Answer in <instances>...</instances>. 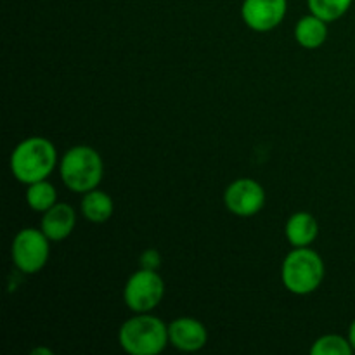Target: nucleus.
Wrapping results in <instances>:
<instances>
[{
  "label": "nucleus",
  "instance_id": "obj_1",
  "mask_svg": "<svg viewBox=\"0 0 355 355\" xmlns=\"http://www.w3.org/2000/svg\"><path fill=\"white\" fill-rule=\"evenodd\" d=\"M58 151L49 139L28 137L10 155V172L19 182L33 184L45 180L55 168Z\"/></svg>",
  "mask_w": 355,
  "mask_h": 355
},
{
  "label": "nucleus",
  "instance_id": "obj_2",
  "mask_svg": "<svg viewBox=\"0 0 355 355\" xmlns=\"http://www.w3.org/2000/svg\"><path fill=\"white\" fill-rule=\"evenodd\" d=\"M118 342L130 355H158L170 343L168 326L148 312L137 314L121 324Z\"/></svg>",
  "mask_w": 355,
  "mask_h": 355
},
{
  "label": "nucleus",
  "instance_id": "obj_3",
  "mask_svg": "<svg viewBox=\"0 0 355 355\" xmlns=\"http://www.w3.org/2000/svg\"><path fill=\"white\" fill-rule=\"evenodd\" d=\"M59 173L73 193L85 194L97 189L104 175V163L99 153L90 146H75L64 153L59 163Z\"/></svg>",
  "mask_w": 355,
  "mask_h": 355
},
{
  "label": "nucleus",
  "instance_id": "obj_4",
  "mask_svg": "<svg viewBox=\"0 0 355 355\" xmlns=\"http://www.w3.org/2000/svg\"><path fill=\"white\" fill-rule=\"evenodd\" d=\"M281 279L284 288L295 295L314 293L324 279V262L309 246L291 250L283 262Z\"/></svg>",
  "mask_w": 355,
  "mask_h": 355
},
{
  "label": "nucleus",
  "instance_id": "obj_5",
  "mask_svg": "<svg viewBox=\"0 0 355 355\" xmlns=\"http://www.w3.org/2000/svg\"><path fill=\"white\" fill-rule=\"evenodd\" d=\"M165 295V283L158 270L139 269L128 277L123 290L125 305L135 314L151 312L159 305Z\"/></svg>",
  "mask_w": 355,
  "mask_h": 355
},
{
  "label": "nucleus",
  "instance_id": "obj_6",
  "mask_svg": "<svg viewBox=\"0 0 355 355\" xmlns=\"http://www.w3.org/2000/svg\"><path fill=\"white\" fill-rule=\"evenodd\" d=\"M51 239L42 229H21L12 241V262L23 274H37L47 263L51 255Z\"/></svg>",
  "mask_w": 355,
  "mask_h": 355
},
{
  "label": "nucleus",
  "instance_id": "obj_7",
  "mask_svg": "<svg viewBox=\"0 0 355 355\" xmlns=\"http://www.w3.org/2000/svg\"><path fill=\"white\" fill-rule=\"evenodd\" d=\"M224 203L236 217H253L266 205V191L257 180L238 179L225 189Z\"/></svg>",
  "mask_w": 355,
  "mask_h": 355
},
{
  "label": "nucleus",
  "instance_id": "obj_8",
  "mask_svg": "<svg viewBox=\"0 0 355 355\" xmlns=\"http://www.w3.org/2000/svg\"><path fill=\"white\" fill-rule=\"evenodd\" d=\"M288 0H243L241 17L253 31H270L283 23Z\"/></svg>",
  "mask_w": 355,
  "mask_h": 355
},
{
  "label": "nucleus",
  "instance_id": "obj_9",
  "mask_svg": "<svg viewBox=\"0 0 355 355\" xmlns=\"http://www.w3.org/2000/svg\"><path fill=\"white\" fill-rule=\"evenodd\" d=\"M170 343L182 352H198L208 342V331L198 319L179 318L168 324Z\"/></svg>",
  "mask_w": 355,
  "mask_h": 355
},
{
  "label": "nucleus",
  "instance_id": "obj_10",
  "mask_svg": "<svg viewBox=\"0 0 355 355\" xmlns=\"http://www.w3.org/2000/svg\"><path fill=\"white\" fill-rule=\"evenodd\" d=\"M76 225V214L69 205L55 203L44 211L40 229L51 241H62L73 232Z\"/></svg>",
  "mask_w": 355,
  "mask_h": 355
},
{
  "label": "nucleus",
  "instance_id": "obj_11",
  "mask_svg": "<svg viewBox=\"0 0 355 355\" xmlns=\"http://www.w3.org/2000/svg\"><path fill=\"white\" fill-rule=\"evenodd\" d=\"M284 232L293 248L311 246L319 236V224L314 215L309 211H297L288 218Z\"/></svg>",
  "mask_w": 355,
  "mask_h": 355
},
{
  "label": "nucleus",
  "instance_id": "obj_12",
  "mask_svg": "<svg viewBox=\"0 0 355 355\" xmlns=\"http://www.w3.org/2000/svg\"><path fill=\"white\" fill-rule=\"evenodd\" d=\"M295 38L304 49H319L328 38V23L311 12L297 23Z\"/></svg>",
  "mask_w": 355,
  "mask_h": 355
},
{
  "label": "nucleus",
  "instance_id": "obj_13",
  "mask_svg": "<svg viewBox=\"0 0 355 355\" xmlns=\"http://www.w3.org/2000/svg\"><path fill=\"white\" fill-rule=\"evenodd\" d=\"M114 205L107 193L99 189H92L83 194L82 200V214L83 217L94 224H103L107 222L113 215Z\"/></svg>",
  "mask_w": 355,
  "mask_h": 355
},
{
  "label": "nucleus",
  "instance_id": "obj_14",
  "mask_svg": "<svg viewBox=\"0 0 355 355\" xmlns=\"http://www.w3.org/2000/svg\"><path fill=\"white\" fill-rule=\"evenodd\" d=\"M26 201L31 210L44 214L58 203V191L47 179L38 180V182L28 184Z\"/></svg>",
  "mask_w": 355,
  "mask_h": 355
},
{
  "label": "nucleus",
  "instance_id": "obj_15",
  "mask_svg": "<svg viewBox=\"0 0 355 355\" xmlns=\"http://www.w3.org/2000/svg\"><path fill=\"white\" fill-rule=\"evenodd\" d=\"M352 2L354 0H307L311 12L326 23H333L345 16L352 7Z\"/></svg>",
  "mask_w": 355,
  "mask_h": 355
},
{
  "label": "nucleus",
  "instance_id": "obj_16",
  "mask_svg": "<svg viewBox=\"0 0 355 355\" xmlns=\"http://www.w3.org/2000/svg\"><path fill=\"white\" fill-rule=\"evenodd\" d=\"M312 355H352L354 349L349 338L340 335H324L314 342L311 349Z\"/></svg>",
  "mask_w": 355,
  "mask_h": 355
},
{
  "label": "nucleus",
  "instance_id": "obj_17",
  "mask_svg": "<svg viewBox=\"0 0 355 355\" xmlns=\"http://www.w3.org/2000/svg\"><path fill=\"white\" fill-rule=\"evenodd\" d=\"M162 266V257L156 250H146L141 255V267L149 270H158Z\"/></svg>",
  "mask_w": 355,
  "mask_h": 355
},
{
  "label": "nucleus",
  "instance_id": "obj_18",
  "mask_svg": "<svg viewBox=\"0 0 355 355\" xmlns=\"http://www.w3.org/2000/svg\"><path fill=\"white\" fill-rule=\"evenodd\" d=\"M347 338H349L350 345H352V349H354V352H355V319L352 321V324H350L349 336H347Z\"/></svg>",
  "mask_w": 355,
  "mask_h": 355
},
{
  "label": "nucleus",
  "instance_id": "obj_19",
  "mask_svg": "<svg viewBox=\"0 0 355 355\" xmlns=\"http://www.w3.org/2000/svg\"><path fill=\"white\" fill-rule=\"evenodd\" d=\"M31 355H52V350L45 349V347H38V349H35Z\"/></svg>",
  "mask_w": 355,
  "mask_h": 355
}]
</instances>
